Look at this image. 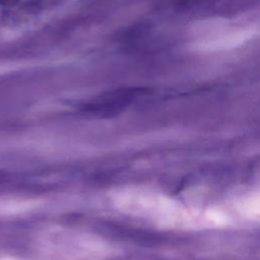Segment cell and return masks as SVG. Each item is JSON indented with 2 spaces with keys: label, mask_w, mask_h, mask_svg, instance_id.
<instances>
[{
  "label": "cell",
  "mask_w": 260,
  "mask_h": 260,
  "mask_svg": "<svg viewBox=\"0 0 260 260\" xmlns=\"http://www.w3.org/2000/svg\"><path fill=\"white\" fill-rule=\"evenodd\" d=\"M29 208V201H26L24 199L14 197L0 198V217H8L22 214Z\"/></svg>",
  "instance_id": "6da1fadb"
}]
</instances>
